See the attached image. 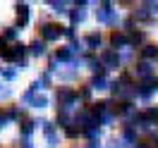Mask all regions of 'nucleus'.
<instances>
[{"mask_svg": "<svg viewBox=\"0 0 158 148\" xmlns=\"http://www.w3.org/2000/svg\"><path fill=\"white\" fill-rule=\"evenodd\" d=\"M55 36H58L55 26H46V38H55Z\"/></svg>", "mask_w": 158, "mask_h": 148, "instance_id": "1", "label": "nucleus"}]
</instances>
